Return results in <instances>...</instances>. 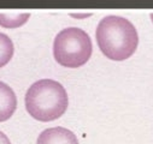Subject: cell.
I'll return each instance as SVG.
<instances>
[{
	"instance_id": "3957f363",
	"label": "cell",
	"mask_w": 153,
	"mask_h": 144,
	"mask_svg": "<svg viewBox=\"0 0 153 144\" xmlns=\"http://www.w3.org/2000/svg\"><path fill=\"white\" fill-rule=\"evenodd\" d=\"M92 52L93 45L89 35L76 26L60 30L53 41V57L64 67L76 68L85 65Z\"/></svg>"
},
{
	"instance_id": "277c9868",
	"label": "cell",
	"mask_w": 153,
	"mask_h": 144,
	"mask_svg": "<svg viewBox=\"0 0 153 144\" xmlns=\"http://www.w3.org/2000/svg\"><path fill=\"white\" fill-rule=\"evenodd\" d=\"M36 144H79V139L69 129L57 126L44 130L37 137Z\"/></svg>"
},
{
	"instance_id": "8992f818",
	"label": "cell",
	"mask_w": 153,
	"mask_h": 144,
	"mask_svg": "<svg viewBox=\"0 0 153 144\" xmlns=\"http://www.w3.org/2000/svg\"><path fill=\"white\" fill-rule=\"evenodd\" d=\"M30 13L29 12H0V25L7 28V29H13L23 25L27 23L29 19Z\"/></svg>"
},
{
	"instance_id": "9c48e42d",
	"label": "cell",
	"mask_w": 153,
	"mask_h": 144,
	"mask_svg": "<svg viewBox=\"0 0 153 144\" xmlns=\"http://www.w3.org/2000/svg\"><path fill=\"white\" fill-rule=\"evenodd\" d=\"M72 17H76V18H85V17H88L91 16L92 13H70Z\"/></svg>"
},
{
	"instance_id": "30bf717a",
	"label": "cell",
	"mask_w": 153,
	"mask_h": 144,
	"mask_svg": "<svg viewBox=\"0 0 153 144\" xmlns=\"http://www.w3.org/2000/svg\"><path fill=\"white\" fill-rule=\"evenodd\" d=\"M151 19H152V22H153V12L151 13Z\"/></svg>"
},
{
	"instance_id": "52a82bcc",
	"label": "cell",
	"mask_w": 153,
	"mask_h": 144,
	"mask_svg": "<svg viewBox=\"0 0 153 144\" xmlns=\"http://www.w3.org/2000/svg\"><path fill=\"white\" fill-rule=\"evenodd\" d=\"M15 52L13 42L4 32H0V67L5 66L12 58Z\"/></svg>"
},
{
	"instance_id": "6da1fadb",
	"label": "cell",
	"mask_w": 153,
	"mask_h": 144,
	"mask_svg": "<svg viewBox=\"0 0 153 144\" xmlns=\"http://www.w3.org/2000/svg\"><path fill=\"white\" fill-rule=\"evenodd\" d=\"M101 53L114 61L130 58L139 45V35L134 24L124 17L110 15L104 17L95 31Z\"/></svg>"
},
{
	"instance_id": "5b68a950",
	"label": "cell",
	"mask_w": 153,
	"mask_h": 144,
	"mask_svg": "<svg viewBox=\"0 0 153 144\" xmlns=\"http://www.w3.org/2000/svg\"><path fill=\"white\" fill-rule=\"evenodd\" d=\"M17 108V97L11 87L0 81V121H6Z\"/></svg>"
},
{
	"instance_id": "ba28073f",
	"label": "cell",
	"mask_w": 153,
	"mask_h": 144,
	"mask_svg": "<svg viewBox=\"0 0 153 144\" xmlns=\"http://www.w3.org/2000/svg\"><path fill=\"white\" fill-rule=\"evenodd\" d=\"M0 144H11L9 137L3 131H0Z\"/></svg>"
},
{
	"instance_id": "7a4b0ae2",
	"label": "cell",
	"mask_w": 153,
	"mask_h": 144,
	"mask_svg": "<svg viewBox=\"0 0 153 144\" xmlns=\"http://www.w3.org/2000/svg\"><path fill=\"white\" fill-rule=\"evenodd\" d=\"M25 109L39 121H52L60 118L68 108L69 98L65 88L54 79H40L33 83L25 94Z\"/></svg>"
}]
</instances>
